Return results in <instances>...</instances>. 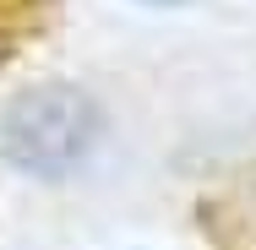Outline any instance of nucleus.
Here are the masks:
<instances>
[{
    "mask_svg": "<svg viewBox=\"0 0 256 250\" xmlns=\"http://www.w3.org/2000/svg\"><path fill=\"white\" fill-rule=\"evenodd\" d=\"M98 136V109L82 98L76 87H38V93H22V98L6 109V125H0V142L6 152L22 163V169H71L82 152L93 147Z\"/></svg>",
    "mask_w": 256,
    "mask_h": 250,
    "instance_id": "f257e3e1",
    "label": "nucleus"
}]
</instances>
